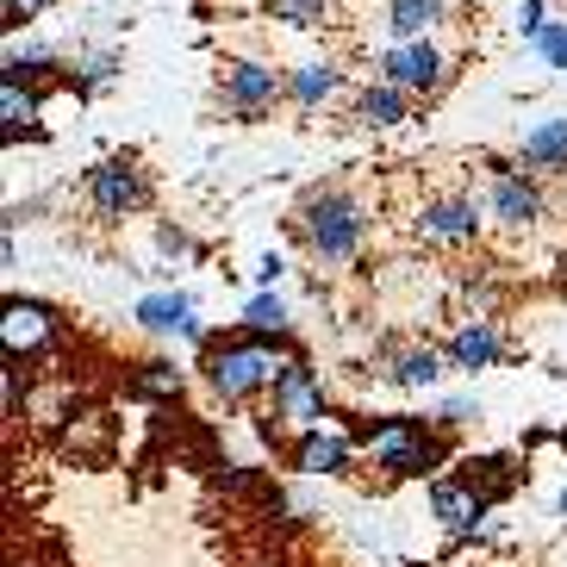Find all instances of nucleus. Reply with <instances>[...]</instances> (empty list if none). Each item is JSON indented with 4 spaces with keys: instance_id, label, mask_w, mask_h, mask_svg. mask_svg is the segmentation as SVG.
Masks as SVG:
<instances>
[{
    "instance_id": "1",
    "label": "nucleus",
    "mask_w": 567,
    "mask_h": 567,
    "mask_svg": "<svg viewBox=\"0 0 567 567\" xmlns=\"http://www.w3.org/2000/svg\"><path fill=\"white\" fill-rule=\"evenodd\" d=\"M293 231H300L306 256H312L318 268H350L355 256H362L368 231H374V213H368L343 182H324L293 206Z\"/></svg>"
},
{
    "instance_id": "2",
    "label": "nucleus",
    "mask_w": 567,
    "mask_h": 567,
    "mask_svg": "<svg viewBox=\"0 0 567 567\" xmlns=\"http://www.w3.org/2000/svg\"><path fill=\"white\" fill-rule=\"evenodd\" d=\"M293 362H300V355L287 350V343L237 337V343H218V350L206 355V386H213L225 405H244V400H256V393H275Z\"/></svg>"
},
{
    "instance_id": "3",
    "label": "nucleus",
    "mask_w": 567,
    "mask_h": 567,
    "mask_svg": "<svg viewBox=\"0 0 567 567\" xmlns=\"http://www.w3.org/2000/svg\"><path fill=\"white\" fill-rule=\"evenodd\" d=\"M405 218H412V244H424V250H467L486 231V206L467 187H436Z\"/></svg>"
},
{
    "instance_id": "4",
    "label": "nucleus",
    "mask_w": 567,
    "mask_h": 567,
    "mask_svg": "<svg viewBox=\"0 0 567 567\" xmlns=\"http://www.w3.org/2000/svg\"><path fill=\"white\" fill-rule=\"evenodd\" d=\"M312 431H324V381L312 374V362H293L287 381L268 393V412H262V436L268 443H306Z\"/></svg>"
},
{
    "instance_id": "5",
    "label": "nucleus",
    "mask_w": 567,
    "mask_h": 567,
    "mask_svg": "<svg viewBox=\"0 0 567 567\" xmlns=\"http://www.w3.org/2000/svg\"><path fill=\"white\" fill-rule=\"evenodd\" d=\"M362 455L374 467H386V481H417V474H431L450 450H443V436L412 424V417H386V424H374L362 436Z\"/></svg>"
},
{
    "instance_id": "6",
    "label": "nucleus",
    "mask_w": 567,
    "mask_h": 567,
    "mask_svg": "<svg viewBox=\"0 0 567 567\" xmlns=\"http://www.w3.org/2000/svg\"><path fill=\"white\" fill-rule=\"evenodd\" d=\"M281 101H287V75L275 63L244 56V63L218 69V113L231 118V125H262V118H275Z\"/></svg>"
},
{
    "instance_id": "7",
    "label": "nucleus",
    "mask_w": 567,
    "mask_h": 567,
    "mask_svg": "<svg viewBox=\"0 0 567 567\" xmlns=\"http://www.w3.org/2000/svg\"><path fill=\"white\" fill-rule=\"evenodd\" d=\"M381 82L405 87L412 101H431L455 82V56L436 38H412V44H386L381 51Z\"/></svg>"
},
{
    "instance_id": "8",
    "label": "nucleus",
    "mask_w": 567,
    "mask_h": 567,
    "mask_svg": "<svg viewBox=\"0 0 567 567\" xmlns=\"http://www.w3.org/2000/svg\"><path fill=\"white\" fill-rule=\"evenodd\" d=\"M481 206H486V218H493L499 231H512V237H530L536 218H543V194H536V182L517 163H486Z\"/></svg>"
},
{
    "instance_id": "9",
    "label": "nucleus",
    "mask_w": 567,
    "mask_h": 567,
    "mask_svg": "<svg viewBox=\"0 0 567 567\" xmlns=\"http://www.w3.org/2000/svg\"><path fill=\"white\" fill-rule=\"evenodd\" d=\"M87 206H94V218H132V213H144L151 206V175L137 168V156H106V163H94L87 168Z\"/></svg>"
},
{
    "instance_id": "10",
    "label": "nucleus",
    "mask_w": 567,
    "mask_h": 567,
    "mask_svg": "<svg viewBox=\"0 0 567 567\" xmlns=\"http://www.w3.org/2000/svg\"><path fill=\"white\" fill-rule=\"evenodd\" d=\"M443 368H450V355L436 350V343H405V350L381 343L374 362H368V374H374V381H393V386H436Z\"/></svg>"
},
{
    "instance_id": "11",
    "label": "nucleus",
    "mask_w": 567,
    "mask_h": 567,
    "mask_svg": "<svg viewBox=\"0 0 567 567\" xmlns=\"http://www.w3.org/2000/svg\"><path fill=\"white\" fill-rule=\"evenodd\" d=\"M443 25H455V0H381V32L393 44L436 38Z\"/></svg>"
},
{
    "instance_id": "12",
    "label": "nucleus",
    "mask_w": 567,
    "mask_h": 567,
    "mask_svg": "<svg viewBox=\"0 0 567 567\" xmlns=\"http://www.w3.org/2000/svg\"><path fill=\"white\" fill-rule=\"evenodd\" d=\"M56 337V318L44 312V306H32V300H7L0 306V343H7V355H38L44 343Z\"/></svg>"
},
{
    "instance_id": "13",
    "label": "nucleus",
    "mask_w": 567,
    "mask_h": 567,
    "mask_svg": "<svg viewBox=\"0 0 567 567\" xmlns=\"http://www.w3.org/2000/svg\"><path fill=\"white\" fill-rule=\"evenodd\" d=\"M431 512L443 530H455L467 543V536L481 530V517H486V493L474 481H436L431 486Z\"/></svg>"
},
{
    "instance_id": "14",
    "label": "nucleus",
    "mask_w": 567,
    "mask_h": 567,
    "mask_svg": "<svg viewBox=\"0 0 567 567\" xmlns=\"http://www.w3.org/2000/svg\"><path fill=\"white\" fill-rule=\"evenodd\" d=\"M517 168H524L530 182L561 175V168H567V118H543V125H530L524 144H517Z\"/></svg>"
},
{
    "instance_id": "15",
    "label": "nucleus",
    "mask_w": 567,
    "mask_h": 567,
    "mask_svg": "<svg viewBox=\"0 0 567 567\" xmlns=\"http://www.w3.org/2000/svg\"><path fill=\"white\" fill-rule=\"evenodd\" d=\"M350 113H355V125H368V132H386V125H405V118H412V94L393 87V82H368V87H355Z\"/></svg>"
},
{
    "instance_id": "16",
    "label": "nucleus",
    "mask_w": 567,
    "mask_h": 567,
    "mask_svg": "<svg viewBox=\"0 0 567 567\" xmlns=\"http://www.w3.org/2000/svg\"><path fill=\"white\" fill-rule=\"evenodd\" d=\"M499 350H505V337H499V324H493V318H467L462 331L443 343L450 368H467V374H474V368H493V362H499Z\"/></svg>"
},
{
    "instance_id": "17",
    "label": "nucleus",
    "mask_w": 567,
    "mask_h": 567,
    "mask_svg": "<svg viewBox=\"0 0 567 567\" xmlns=\"http://www.w3.org/2000/svg\"><path fill=\"white\" fill-rule=\"evenodd\" d=\"M355 450H362V443H350L343 431L324 424V431H312L306 443H293V467H300V474H350Z\"/></svg>"
},
{
    "instance_id": "18",
    "label": "nucleus",
    "mask_w": 567,
    "mask_h": 567,
    "mask_svg": "<svg viewBox=\"0 0 567 567\" xmlns=\"http://www.w3.org/2000/svg\"><path fill=\"white\" fill-rule=\"evenodd\" d=\"M137 324L156 331V337H200L187 293H151V300H137Z\"/></svg>"
},
{
    "instance_id": "19",
    "label": "nucleus",
    "mask_w": 567,
    "mask_h": 567,
    "mask_svg": "<svg viewBox=\"0 0 567 567\" xmlns=\"http://www.w3.org/2000/svg\"><path fill=\"white\" fill-rule=\"evenodd\" d=\"M337 94H343V69H331V63L287 69V101L300 106V113H318V106L337 101Z\"/></svg>"
},
{
    "instance_id": "20",
    "label": "nucleus",
    "mask_w": 567,
    "mask_h": 567,
    "mask_svg": "<svg viewBox=\"0 0 567 567\" xmlns=\"http://www.w3.org/2000/svg\"><path fill=\"white\" fill-rule=\"evenodd\" d=\"M113 450V417L106 412H75L63 424V455H106Z\"/></svg>"
},
{
    "instance_id": "21",
    "label": "nucleus",
    "mask_w": 567,
    "mask_h": 567,
    "mask_svg": "<svg viewBox=\"0 0 567 567\" xmlns=\"http://www.w3.org/2000/svg\"><path fill=\"white\" fill-rule=\"evenodd\" d=\"M32 118H38V94L19 82V75H7V82H0V132L19 137V132H32Z\"/></svg>"
},
{
    "instance_id": "22",
    "label": "nucleus",
    "mask_w": 567,
    "mask_h": 567,
    "mask_svg": "<svg viewBox=\"0 0 567 567\" xmlns=\"http://www.w3.org/2000/svg\"><path fill=\"white\" fill-rule=\"evenodd\" d=\"M262 13L281 25H300V32H318V25H331V0H262Z\"/></svg>"
},
{
    "instance_id": "23",
    "label": "nucleus",
    "mask_w": 567,
    "mask_h": 567,
    "mask_svg": "<svg viewBox=\"0 0 567 567\" xmlns=\"http://www.w3.org/2000/svg\"><path fill=\"white\" fill-rule=\"evenodd\" d=\"M244 331H250V337H275V343H281V337H287V306H281V293H256V300L244 306Z\"/></svg>"
},
{
    "instance_id": "24",
    "label": "nucleus",
    "mask_w": 567,
    "mask_h": 567,
    "mask_svg": "<svg viewBox=\"0 0 567 567\" xmlns=\"http://www.w3.org/2000/svg\"><path fill=\"white\" fill-rule=\"evenodd\" d=\"M132 386L137 393H151V400H182V386H187V374L175 362H144L132 374Z\"/></svg>"
},
{
    "instance_id": "25",
    "label": "nucleus",
    "mask_w": 567,
    "mask_h": 567,
    "mask_svg": "<svg viewBox=\"0 0 567 567\" xmlns=\"http://www.w3.org/2000/svg\"><path fill=\"white\" fill-rule=\"evenodd\" d=\"M19 405H32V381H25V368L19 362H7L0 368V412L19 417Z\"/></svg>"
},
{
    "instance_id": "26",
    "label": "nucleus",
    "mask_w": 567,
    "mask_h": 567,
    "mask_svg": "<svg viewBox=\"0 0 567 567\" xmlns=\"http://www.w3.org/2000/svg\"><path fill=\"white\" fill-rule=\"evenodd\" d=\"M118 75V51H94V56H82V87L94 94V87H106Z\"/></svg>"
},
{
    "instance_id": "27",
    "label": "nucleus",
    "mask_w": 567,
    "mask_h": 567,
    "mask_svg": "<svg viewBox=\"0 0 567 567\" xmlns=\"http://www.w3.org/2000/svg\"><path fill=\"white\" fill-rule=\"evenodd\" d=\"M474 417H481V400H450L431 424H436V431H462V424H474Z\"/></svg>"
},
{
    "instance_id": "28",
    "label": "nucleus",
    "mask_w": 567,
    "mask_h": 567,
    "mask_svg": "<svg viewBox=\"0 0 567 567\" xmlns=\"http://www.w3.org/2000/svg\"><path fill=\"white\" fill-rule=\"evenodd\" d=\"M536 51H543L549 69H567V25H549V32L536 38Z\"/></svg>"
},
{
    "instance_id": "29",
    "label": "nucleus",
    "mask_w": 567,
    "mask_h": 567,
    "mask_svg": "<svg viewBox=\"0 0 567 567\" xmlns=\"http://www.w3.org/2000/svg\"><path fill=\"white\" fill-rule=\"evenodd\" d=\"M156 250L163 256H194V237H187L182 225H163V231H156Z\"/></svg>"
},
{
    "instance_id": "30",
    "label": "nucleus",
    "mask_w": 567,
    "mask_h": 567,
    "mask_svg": "<svg viewBox=\"0 0 567 567\" xmlns=\"http://www.w3.org/2000/svg\"><path fill=\"white\" fill-rule=\"evenodd\" d=\"M517 32H524V44H536V38L549 32V25H543V0H524V13H517Z\"/></svg>"
},
{
    "instance_id": "31",
    "label": "nucleus",
    "mask_w": 567,
    "mask_h": 567,
    "mask_svg": "<svg viewBox=\"0 0 567 567\" xmlns=\"http://www.w3.org/2000/svg\"><path fill=\"white\" fill-rule=\"evenodd\" d=\"M281 275H287V262H281L275 250H268L262 262H256V281H262V293H275V281H281Z\"/></svg>"
},
{
    "instance_id": "32",
    "label": "nucleus",
    "mask_w": 567,
    "mask_h": 567,
    "mask_svg": "<svg viewBox=\"0 0 567 567\" xmlns=\"http://www.w3.org/2000/svg\"><path fill=\"white\" fill-rule=\"evenodd\" d=\"M51 7V0H7V25H25V19H38Z\"/></svg>"
},
{
    "instance_id": "33",
    "label": "nucleus",
    "mask_w": 567,
    "mask_h": 567,
    "mask_svg": "<svg viewBox=\"0 0 567 567\" xmlns=\"http://www.w3.org/2000/svg\"><path fill=\"white\" fill-rule=\"evenodd\" d=\"M561 517H567V486H561Z\"/></svg>"
}]
</instances>
